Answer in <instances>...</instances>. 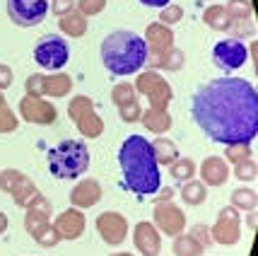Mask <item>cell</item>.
I'll list each match as a JSON object with an SVG mask.
<instances>
[{
    "mask_svg": "<svg viewBox=\"0 0 258 256\" xmlns=\"http://www.w3.org/2000/svg\"><path fill=\"white\" fill-rule=\"evenodd\" d=\"M191 116L210 140L251 145L258 133V92L244 78H215L198 87Z\"/></svg>",
    "mask_w": 258,
    "mask_h": 256,
    "instance_id": "cell-1",
    "label": "cell"
},
{
    "mask_svg": "<svg viewBox=\"0 0 258 256\" xmlns=\"http://www.w3.org/2000/svg\"><path fill=\"white\" fill-rule=\"evenodd\" d=\"M118 165L123 174V184L135 196H152L162 186V172L155 157L152 143L143 135H128L118 147Z\"/></svg>",
    "mask_w": 258,
    "mask_h": 256,
    "instance_id": "cell-2",
    "label": "cell"
},
{
    "mask_svg": "<svg viewBox=\"0 0 258 256\" xmlns=\"http://www.w3.org/2000/svg\"><path fill=\"white\" fill-rule=\"evenodd\" d=\"M150 51L145 39L131 29H116L101 41V63L111 75H135L147 66Z\"/></svg>",
    "mask_w": 258,
    "mask_h": 256,
    "instance_id": "cell-3",
    "label": "cell"
},
{
    "mask_svg": "<svg viewBox=\"0 0 258 256\" xmlns=\"http://www.w3.org/2000/svg\"><path fill=\"white\" fill-rule=\"evenodd\" d=\"M46 162L48 172L56 179H80L90 169V147L82 140H60L56 147L46 152Z\"/></svg>",
    "mask_w": 258,
    "mask_h": 256,
    "instance_id": "cell-4",
    "label": "cell"
},
{
    "mask_svg": "<svg viewBox=\"0 0 258 256\" xmlns=\"http://www.w3.org/2000/svg\"><path fill=\"white\" fill-rule=\"evenodd\" d=\"M70 61V46L60 34H46L34 46V63L41 70H60Z\"/></svg>",
    "mask_w": 258,
    "mask_h": 256,
    "instance_id": "cell-5",
    "label": "cell"
},
{
    "mask_svg": "<svg viewBox=\"0 0 258 256\" xmlns=\"http://www.w3.org/2000/svg\"><path fill=\"white\" fill-rule=\"evenodd\" d=\"M51 10L48 0H8V17L17 27H36Z\"/></svg>",
    "mask_w": 258,
    "mask_h": 256,
    "instance_id": "cell-6",
    "label": "cell"
},
{
    "mask_svg": "<svg viewBox=\"0 0 258 256\" xmlns=\"http://www.w3.org/2000/svg\"><path fill=\"white\" fill-rule=\"evenodd\" d=\"M248 61V48L239 39H222L213 46V63L220 70H239Z\"/></svg>",
    "mask_w": 258,
    "mask_h": 256,
    "instance_id": "cell-7",
    "label": "cell"
},
{
    "mask_svg": "<svg viewBox=\"0 0 258 256\" xmlns=\"http://www.w3.org/2000/svg\"><path fill=\"white\" fill-rule=\"evenodd\" d=\"M70 116L75 119L80 133L87 135V138H97V135L104 131V128H101V121L97 119V114H94L92 99H87V97L73 99V104H70Z\"/></svg>",
    "mask_w": 258,
    "mask_h": 256,
    "instance_id": "cell-8",
    "label": "cell"
},
{
    "mask_svg": "<svg viewBox=\"0 0 258 256\" xmlns=\"http://www.w3.org/2000/svg\"><path fill=\"white\" fill-rule=\"evenodd\" d=\"M155 225L162 230V234L179 237V234L183 232V227H186V215H183L176 206L159 200L157 206H155Z\"/></svg>",
    "mask_w": 258,
    "mask_h": 256,
    "instance_id": "cell-9",
    "label": "cell"
},
{
    "mask_svg": "<svg viewBox=\"0 0 258 256\" xmlns=\"http://www.w3.org/2000/svg\"><path fill=\"white\" fill-rule=\"evenodd\" d=\"M138 87L140 92H145L147 97L152 99V109H157V112H164V107H167V101L171 99V89L164 80L155 75V73H143L140 80H138Z\"/></svg>",
    "mask_w": 258,
    "mask_h": 256,
    "instance_id": "cell-10",
    "label": "cell"
},
{
    "mask_svg": "<svg viewBox=\"0 0 258 256\" xmlns=\"http://www.w3.org/2000/svg\"><path fill=\"white\" fill-rule=\"evenodd\" d=\"M97 230H99L101 239L106 242V244H121L125 239V234H128V223H125V218L121 215H116V213H104L97 218Z\"/></svg>",
    "mask_w": 258,
    "mask_h": 256,
    "instance_id": "cell-11",
    "label": "cell"
},
{
    "mask_svg": "<svg viewBox=\"0 0 258 256\" xmlns=\"http://www.w3.org/2000/svg\"><path fill=\"white\" fill-rule=\"evenodd\" d=\"M213 234L220 244H234L236 239H239V218H236L234 208H225V211L220 213Z\"/></svg>",
    "mask_w": 258,
    "mask_h": 256,
    "instance_id": "cell-12",
    "label": "cell"
},
{
    "mask_svg": "<svg viewBox=\"0 0 258 256\" xmlns=\"http://www.w3.org/2000/svg\"><path fill=\"white\" fill-rule=\"evenodd\" d=\"M171 41H174V36H171V32L167 29V24L155 22L147 27V34H145L147 51H155V54H159V56L164 58V54L171 48ZM159 63H162V61H159Z\"/></svg>",
    "mask_w": 258,
    "mask_h": 256,
    "instance_id": "cell-13",
    "label": "cell"
},
{
    "mask_svg": "<svg viewBox=\"0 0 258 256\" xmlns=\"http://www.w3.org/2000/svg\"><path fill=\"white\" fill-rule=\"evenodd\" d=\"M53 227H56L58 237L75 239V237H80L82 230H85V218H82V213L80 211H66V213L58 215V220H56Z\"/></svg>",
    "mask_w": 258,
    "mask_h": 256,
    "instance_id": "cell-14",
    "label": "cell"
},
{
    "mask_svg": "<svg viewBox=\"0 0 258 256\" xmlns=\"http://www.w3.org/2000/svg\"><path fill=\"white\" fill-rule=\"evenodd\" d=\"M135 246L143 256H157L159 254V234L150 223H140L135 227Z\"/></svg>",
    "mask_w": 258,
    "mask_h": 256,
    "instance_id": "cell-15",
    "label": "cell"
},
{
    "mask_svg": "<svg viewBox=\"0 0 258 256\" xmlns=\"http://www.w3.org/2000/svg\"><path fill=\"white\" fill-rule=\"evenodd\" d=\"M201 177L205 186H217V184H225L229 177V167L222 157H208L201 167Z\"/></svg>",
    "mask_w": 258,
    "mask_h": 256,
    "instance_id": "cell-16",
    "label": "cell"
},
{
    "mask_svg": "<svg viewBox=\"0 0 258 256\" xmlns=\"http://www.w3.org/2000/svg\"><path fill=\"white\" fill-rule=\"evenodd\" d=\"M20 109H22L24 119H32V121H39V123H46V121H53V119H56V109H53L51 104L36 101L34 97H24L22 104H20Z\"/></svg>",
    "mask_w": 258,
    "mask_h": 256,
    "instance_id": "cell-17",
    "label": "cell"
},
{
    "mask_svg": "<svg viewBox=\"0 0 258 256\" xmlns=\"http://www.w3.org/2000/svg\"><path fill=\"white\" fill-rule=\"evenodd\" d=\"M101 196V189L99 184L94 181V179H85V181H80L75 191H73V206H78V208H90L94 206Z\"/></svg>",
    "mask_w": 258,
    "mask_h": 256,
    "instance_id": "cell-18",
    "label": "cell"
},
{
    "mask_svg": "<svg viewBox=\"0 0 258 256\" xmlns=\"http://www.w3.org/2000/svg\"><path fill=\"white\" fill-rule=\"evenodd\" d=\"M60 29L68 34V36H82L87 32V20L82 12H68L60 17Z\"/></svg>",
    "mask_w": 258,
    "mask_h": 256,
    "instance_id": "cell-19",
    "label": "cell"
},
{
    "mask_svg": "<svg viewBox=\"0 0 258 256\" xmlns=\"http://www.w3.org/2000/svg\"><path fill=\"white\" fill-rule=\"evenodd\" d=\"M73 87V80L68 78V75H48L44 78V92L46 94H51V97H66L68 92Z\"/></svg>",
    "mask_w": 258,
    "mask_h": 256,
    "instance_id": "cell-20",
    "label": "cell"
},
{
    "mask_svg": "<svg viewBox=\"0 0 258 256\" xmlns=\"http://www.w3.org/2000/svg\"><path fill=\"white\" fill-rule=\"evenodd\" d=\"M258 206V196L253 189H236L232 193V208L234 211H248L253 213Z\"/></svg>",
    "mask_w": 258,
    "mask_h": 256,
    "instance_id": "cell-21",
    "label": "cell"
},
{
    "mask_svg": "<svg viewBox=\"0 0 258 256\" xmlns=\"http://www.w3.org/2000/svg\"><path fill=\"white\" fill-rule=\"evenodd\" d=\"M152 150H155V157H157V162L162 165H171L176 157H179V150H176V145L167 140V138H157L155 143H152Z\"/></svg>",
    "mask_w": 258,
    "mask_h": 256,
    "instance_id": "cell-22",
    "label": "cell"
},
{
    "mask_svg": "<svg viewBox=\"0 0 258 256\" xmlns=\"http://www.w3.org/2000/svg\"><path fill=\"white\" fill-rule=\"evenodd\" d=\"M208 196V186L203 181H186V186H181V198L188 206H198Z\"/></svg>",
    "mask_w": 258,
    "mask_h": 256,
    "instance_id": "cell-23",
    "label": "cell"
},
{
    "mask_svg": "<svg viewBox=\"0 0 258 256\" xmlns=\"http://www.w3.org/2000/svg\"><path fill=\"white\" fill-rule=\"evenodd\" d=\"M169 172H171V177L176 179V181H191V177L196 174V165H193V160H188V157H176L169 165Z\"/></svg>",
    "mask_w": 258,
    "mask_h": 256,
    "instance_id": "cell-24",
    "label": "cell"
},
{
    "mask_svg": "<svg viewBox=\"0 0 258 256\" xmlns=\"http://www.w3.org/2000/svg\"><path fill=\"white\" fill-rule=\"evenodd\" d=\"M205 22L210 24L213 29H220V32H225V29H229V24H232V17L227 15L225 8H220V5H213V8H208V12H205Z\"/></svg>",
    "mask_w": 258,
    "mask_h": 256,
    "instance_id": "cell-25",
    "label": "cell"
},
{
    "mask_svg": "<svg viewBox=\"0 0 258 256\" xmlns=\"http://www.w3.org/2000/svg\"><path fill=\"white\" fill-rule=\"evenodd\" d=\"M203 249H205V246L198 244L191 234H188V237H181L179 234L176 242H174V254L176 256H201Z\"/></svg>",
    "mask_w": 258,
    "mask_h": 256,
    "instance_id": "cell-26",
    "label": "cell"
},
{
    "mask_svg": "<svg viewBox=\"0 0 258 256\" xmlns=\"http://www.w3.org/2000/svg\"><path fill=\"white\" fill-rule=\"evenodd\" d=\"M225 10H227V15H229L232 20H248V15H251V5H248V0H229Z\"/></svg>",
    "mask_w": 258,
    "mask_h": 256,
    "instance_id": "cell-27",
    "label": "cell"
},
{
    "mask_svg": "<svg viewBox=\"0 0 258 256\" xmlns=\"http://www.w3.org/2000/svg\"><path fill=\"white\" fill-rule=\"evenodd\" d=\"M229 32H232V39H248V36H253V24L248 22V20H234V22L229 24Z\"/></svg>",
    "mask_w": 258,
    "mask_h": 256,
    "instance_id": "cell-28",
    "label": "cell"
},
{
    "mask_svg": "<svg viewBox=\"0 0 258 256\" xmlns=\"http://www.w3.org/2000/svg\"><path fill=\"white\" fill-rule=\"evenodd\" d=\"M234 174H236V179H241V181H253V179H256V165L251 162V157L244 160V162H236Z\"/></svg>",
    "mask_w": 258,
    "mask_h": 256,
    "instance_id": "cell-29",
    "label": "cell"
},
{
    "mask_svg": "<svg viewBox=\"0 0 258 256\" xmlns=\"http://www.w3.org/2000/svg\"><path fill=\"white\" fill-rule=\"evenodd\" d=\"M113 101H116L118 107L133 104V101H135L133 87H131V85H116V87H113Z\"/></svg>",
    "mask_w": 258,
    "mask_h": 256,
    "instance_id": "cell-30",
    "label": "cell"
},
{
    "mask_svg": "<svg viewBox=\"0 0 258 256\" xmlns=\"http://www.w3.org/2000/svg\"><path fill=\"white\" fill-rule=\"evenodd\" d=\"M162 66L167 68V70H179L183 66V54H181L179 48H169L164 58H162Z\"/></svg>",
    "mask_w": 258,
    "mask_h": 256,
    "instance_id": "cell-31",
    "label": "cell"
},
{
    "mask_svg": "<svg viewBox=\"0 0 258 256\" xmlns=\"http://www.w3.org/2000/svg\"><path fill=\"white\" fill-rule=\"evenodd\" d=\"M227 157L236 165V162L248 160V157H251V150H248V145H229V147H227Z\"/></svg>",
    "mask_w": 258,
    "mask_h": 256,
    "instance_id": "cell-32",
    "label": "cell"
},
{
    "mask_svg": "<svg viewBox=\"0 0 258 256\" xmlns=\"http://www.w3.org/2000/svg\"><path fill=\"white\" fill-rule=\"evenodd\" d=\"M106 5V0H80V12L87 17V15H97Z\"/></svg>",
    "mask_w": 258,
    "mask_h": 256,
    "instance_id": "cell-33",
    "label": "cell"
},
{
    "mask_svg": "<svg viewBox=\"0 0 258 256\" xmlns=\"http://www.w3.org/2000/svg\"><path fill=\"white\" fill-rule=\"evenodd\" d=\"M162 24H171V22H179L181 17H183V10L176 8V5H167V8H162Z\"/></svg>",
    "mask_w": 258,
    "mask_h": 256,
    "instance_id": "cell-34",
    "label": "cell"
},
{
    "mask_svg": "<svg viewBox=\"0 0 258 256\" xmlns=\"http://www.w3.org/2000/svg\"><path fill=\"white\" fill-rule=\"evenodd\" d=\"M27 92H29L32 97L44 94V75H34V78H29V82H27Z\"/></svg>",
    "mask_w": 258,
    "mask_h": 256,
    "instance_id": "cell-35",
    "label": "cell"
},
{
    "mask_svg": "<svg viewBox=\"0 0 258 256\" xmlns=\"http://www.w3.org/2000/svg\"><path fill=\"white\" fill-rule=\"evenodd\" d=\"M15 181H22V177H20L17 172H3V174H0V189H3V191H12V189H15V186H12Z\"/></svg>",
    "mask_w": 258,
    "mask_h": 256,
    "instance_id": "cell-36",
    "label": "cell"
},
{
    "mask_svg": "<svg viewBox=\"0 0 258 256\" xmlns=\"http://www.w3.org/2000/svg\"><path fill=\"white\" fill-rule=\"evenodd\" d=\"M73 5H75V0H53L51 3V10L56 12L58 17H63L68 12H73Z\"/></svg>",
    "mask_w": 258,
    "mask_h": 256,
    "instance_id": "cell-37",
    "label": "cell"
},
{
    "mask_svg": "<svg viewBox=\"0 0 258 256\" xmlns=\"http://www.w3.org/2000/svg\"><path fill=\"white\" fill-rule=\"evenodd\" d=\"M140 116V109H138V104H125V107H121V119L123 121H135Z\"/></svg>",
    "mask_w": 258,
    "mask_h": 256,
    "instance_id": "cell-38",
    "label": "cell"
},
{
    "mask_svg": "<svg viewBox=\"0 0 258 256\" xmlns=\"http://www.w3.org/2000/svg\"><path fill=\"white\" fill-rule=\"evenodd\" d=\"M12 82V70L8 66H0V89H5Z\"/></svg>",
    "mask_w": 258,
    "mask_h": 256,
    "instance_id": "cell-39",
    "label": "cell"
},
{
    "mask_svg": "<svg viewBox=\"0 0 258 256\" xmlns=\"http://www.w3.org/2000/svg\"><path fill=\"white\" fill-rule=\"evenodd\" d=\"M140 5H145V8H167L171 5V0H138Z\"/></svg>",
    "mask_w": 258,
    "mask_h": 256,
    "instance_id": "cell-40",
    "label": "cell"
},
{
    "mask_svg": "<svg viewBox=\"0 0 258 256\" xmlns=\"http://www.w3.org/2000/svg\"><path fill=\"white\" fill-rule=\"evenodd\" d=\"M5 227H8V218H5V215H3V213H0V232H3V230H5Z\"/></svg>",
    "mask_w": 258,
    "mask_h": 256,
    "instance_id": "cell-41",
    "label": "cell"
},
{
    "mask_svg": "<svg viewBox=\"0 0 258 256\" xmlns=\"http://www.w3.org/2000/svg\"><path fill=\"white\" fill-rule=\"evenodd\" d=\"M113 256H131V254H113Z\"/></svg>",
    "mask_w": 258,
    "mask_h": 256,
    "instance_id": "cell-42",
    "label": "cell"
}]
</instances>
